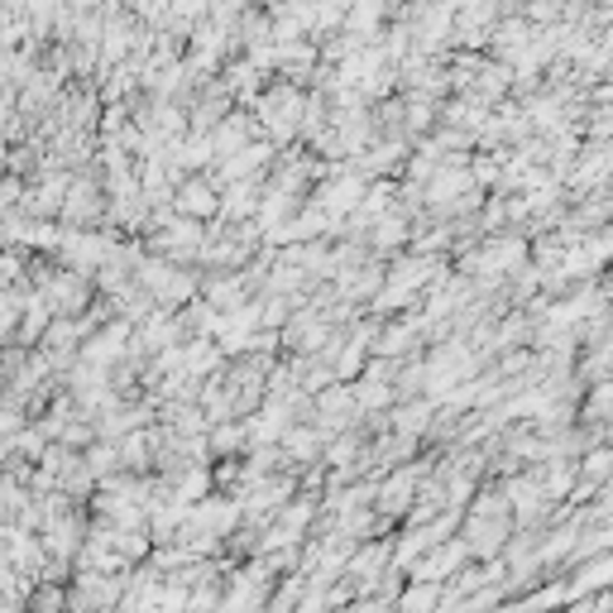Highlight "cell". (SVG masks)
<instances>
[{
    "mask_svg": "<svg viewBox=\"0 0 613 613\" xmlns=\"http://www.w3.org/2000/svg\"><path fill=\"white\" fill-rule=\"evenodd\" d=\"M465 556H470V541H451V547H437V551L427 556V561H417V566H412V580H437V584H441V580H445V570L460 566Z\"/></svg>",
    "mask_w": 613,
    "mask_h": 613,
    "instance_id": "6da1fadb",
    "label": "cell"
},
{
    "mask_svg": "<svg viewBox=\"0 0 613 613\" xmlns=\"http://www.w3.org/2000/svg\"><path fill=\"white\" fill-rule=\"evenodd\" d=\"M173 206H178V212H183V216H212L216 212V192H212V183H202V178H192V183H183V192H178V197H173Z\"/></svg>",
    "mask_w": 613,
    "mask_h": 613,
    "instance_id": "7a4b0ae2",
    "label": "cell"
},
{
    "mask_svg": "<svg viewBox=\"0 0 613 613\" xmlns=\"http://www.w3.org/2000/svg\"><path fill=\"white\" fill-rule=\"evenodd\" d=\"M322 206L326 212H355V206H365V183L359 178H341V183H331L322 192Z\"/></svg>",
    "mask_w": 613,
    "mask_h": 613,
    "instance_id": "3957f363",
    "label": "cell"
},
{
    "mask_svg": "<svg viewBox=\"0 0 613 613\" xmlns=\"http://www.w3.org/2000/svg\"><path fill=\"white\" fill-rule=\"evenodd\" d=\"M249 135H255V125H249V120H240V116H235V120H221L216 125V153H226V159H230V153H240L245 144H249Z\"/></svg>",
    "mask_w": 613,
    "mask_h": 613,
    "instance_id": "277c9868",
    "label": "cell"
},
{
    "mask_svg": "<svg viewBox=\"0 0 613 613\" xmlns=\"http://www.w3.org/2000/svg\"><path fill=\"white\" fill-rule=\"evenodd\" d=\"M221 212H230V216L255 212V183H235V187H230V197L221 202Z\"/></svg>",
    "mask_w": 613,
    "mask_h": 613,
    "instance_id": "5b68a950",
    "label": "cell"
},
{
    "mask_svg": "<svg viewBox=\"0 0 613 613\" xmlns=\"http://www.w3.org/2000/svg\"><path fill=\"white\" fill-rule=\"evenodd\" d=\"M245 437H249V427H226V422H221L212 441H216V451H235V445H240Z\"/></svg>",
    "mask_w": 613,
    "mask_h": 613,
    "instance_id": "8992f818",
    "label": "cell"
}]
</instances>
